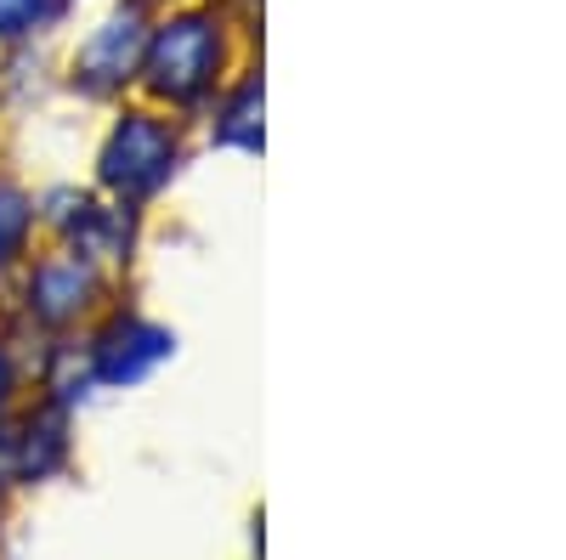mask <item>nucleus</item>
Instances as JSON below:
<instances>
[{"label":"nucleus","mask_w":566,"mask_h":560,"mask_svg":"<svg viewBox=\"0 0 566 560\" xmlns=\"http://www.w3.org/2000/svg\"><path fill=\"white\" fill-rule=\"evenodd\" d=\"M74 0H0V45H29L69 18Z\"/></svg>","instance_id":"obj_4"},{"label":"nucleus","mask_w":566,"mask_h":560,"mask_svg":"<svg viewBox=\"0 0 566 560\" xmlns=\"http://www.w3.org/2000/svg\"><path fill=\"white\" fill-rule=\"evenodd\" d=\"M103 165H108V181L142 193V187L154 181L148 165H170V130L154 114H125L119 130H114V142H108V154H103Z\"/></svg>","instance_id":"obj_3"},{"label":"nucleus","mask_w":566,"mask_h":560,"mask_svg":"<svg viewBox=\"0 0 566 560\" xmlns=\"http://www.w3.org/2000/svg\"><path fill=\"white\" fill-rule=\"evenodd\" d=\"M142 7H154V0H142Z\"/></svg>","instance_id":"obj_6"},{"label":"nucleus","mask_w":566,"mask_h":560,"mask_svg":"<svg viewBox=\"0 0 566 560\" xmlns=\"http://www.w3.org/2000/svg\"><path fill=\"white\" fill-rule=\"evenodd\" d=\"M23 226H29V210H23V199H18V193H0V261H7V255L18 250Z\"/></svg>","instance_id":"obj_5"},{"label":"nucleus","mask_w":566,"mask_h":560,"mask_svg":"<svg viewBox=\"0 0 566 560\" xmlns=\"http://www.w3.org/2000/svg\"><path fill=\"white\" fill-rule=\"evenodd\" d=\"M216 23L199 18V12H181V18H165L159 29H148V45H142V68L148 74V91H159V97H199V91L210 85L216 74Z\"/></svg>","instance_id":"obj_1"},{"label":"nucleus","mask_w":566,"mask_h":560,"mask_svg":"<svg viewBox=\"0 0 566 560\" xmlns=\"http://www.w3.org/2000/svg\"><path fill=\"white\" fill-rule=\"evenodd\" d=\"M142 45H148V18H142V0L108 12L97 29L80 40L74 52V85H85L91 97H108V91L130 85L142 68Z\"/></svg>","instance_id":"obj_2"}]
</instances>
